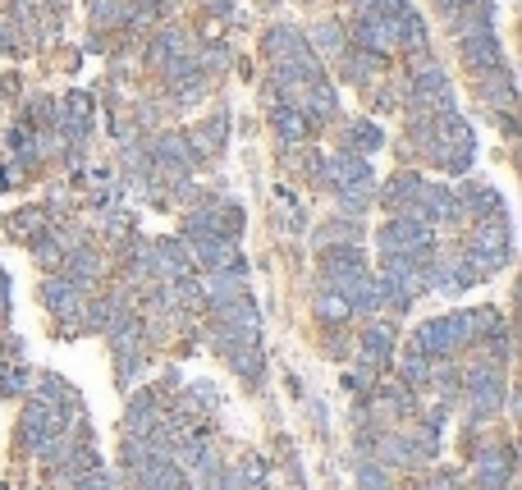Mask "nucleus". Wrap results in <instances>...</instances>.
<instances>
[{
  "mask_svg": "<svg viewBox=\"0 0 522 490\" xmlns=\"http://www.w3.org/2000/svg\"><path fill=\"white\" fill-rule=\"evenodd\" d=\"M422 156L431 165H440V170H449V175H468L472 161H477V138H472L468 120H463L458 110H449V115H435L431 142H426Z\"/></svg>",
  "mask_w": 522,
  "mask_h": 490,
  "instance_id": "nucleus-1",
  "label": "nucleus"
},
{
  "mask_svg": "<svg viewBox=\"0 0 522 490\" xmlns=\"http://www.w3.org/2000/svg\"><path fill=\"white\" fill-rule=\"evenodd\" d=\"M458 248H463V257H468L472 266H477L481 280L495 275V271H504V266L513 262V225H509V216L472 225V234L458 243Z\"/></svg>",
  "mask_w": 522,
  "mask_h": 490,
  "instance_id": "nucleus-2",
  "label": "nucleus"
},
{
  "mask_svg": "<svg viewBox=\"0 0 522 490\" xmlns=\"http://www.w3.org/2000/svg\"><path fill=\"white\" fill-rule=\"evenodd\" d=\"M417 353H426L431 362H445L458 358L463 349H472V330H468V312H445V316H431L413 330L408 339Z\"/></svg>",
  "mask_w": 522,
  "mask_h": 490,
  "instance_id": "nucleus-3",
  "label": "nucleus"
},
{
  "mask_svg": "<svg viewBox=\"0 0 522 490\" xmlns=\"http://www.w3.org/2000/svg\"><path fill=\"white\" fill-rule=\"evenodd\" d=\"M509 399V385H504V371L490 367V362H468L463 367V408H468L472 422H486V417L500 413V403Z\"/></svg>",
  "mask_w": 522,
  "mask_h": 490,
  "instance_id": "nucleus-4",
  "label": "nucleus"
},
{
  "mask_svg": "<svg viewBox=\"0 0 522 490\" xmlns=\"http://www.w3.org/2000/svg\"><path fill=\"white\" fill-rule=\"evenodd\" d=\"M42 303L51 307V312L60 316V321H69L65 335H78L74 321H83V307H87V289H83V284H74L69 275L51 271V275L42 280Z\"/></svg>",
  "mask_w": 522,
  "mask_h": 490,
  "instance_id": "nucleus-5",
  "label": "nucleus"
},
{
  "mask_svg": "<svg viewBox=\"0 0 522 490\" xmlns=\"http://www.w3.org/2000/svg\"><path fill=\"white\" fill-rule=\"evenodd\" d=\"M376 248L381 252H422L435 248V229L417 216H390L376 229Z\"/></svg>",
  "mask_w": 522,
  "mask_h": 490,
  "instance_id": "nucleus-6",
  "label": "nucleus"
},
{
  "mask_svg": "<svg viewBox=\"0 0 522 490\" xmlns=\"http://www.w3.org/2000/svg\"><path fill=\"white\" fill-rule=\"evenodd\" d=\"M458 60L468 65V74H495V69H509V60H504V46L500 37H495V28H477V33L458 37Z\"/></svg>",
  "mask_w": 522,
  "mask_h": 490,
  "instance_id": "nucleus-7",
  "label": "nucleus"
},
{
  "mask_svg": "<svg viewBox=\"0 0 522 490\" xmlns=\"http://www.w3.org/2000/svg\"><path fill=\"white\" fill-rule=\"evenodd\" d=\"M60 431H65V413H55V408H46V403H37V399L23 403V417H19V440H23V449L42 454V449L51 445Z\"/></svg>",
  "mask_w": 522,
  "mask_h": 490,
  "instance_id": "nucleus-8",
  "label": "nucleus"
},
{
  "mask_svg": "<svg viewBox=\"0 0 522 490\" xmlns=\"http://www.w3.org/2000/svg\"><path fill=\"white\" fill-rule=\"evenodd\" d=\"M348 42L358 46V51L381 55V60L399 51V37H394V19H390V14H353Z\"/></svg>",
  "mask_w": 522,
  "mask_h": 490,
  "instance_id": "nucleus-9",
  "label": "nucleus"
},
{
  "mask_svg": "<svg viewBox=\"0 0 522 490\" xmlns=\"http://www.w3.org/2000/svg\"><path fill=\"white\" fill-rule=\"evenodd\" d=\"M60 275H69L74 284H83L87 294L101 284V275H106V257H101V248H92L87 239L69 243L65 248V262H60Z\"/></svg>",
  "mask_w": 522,
  "mask_h": 490,
  "instance_id": "nucleus-10",
  "label": "nucleus"
},
{
  "mask_svg": "<svg viewBox=\"0 0 522 490\" xmlns=\"http://www.w3.org/2000/svg\"><path fill=\"white\" fill-rule=\"evenodd\" d=\"M248 294V262H234L225 266V271H207L202 275V303H207V312H216V307H225L229 298Z\"/></svg>",
  "mask_w": 522,
  "mask_h": 490,
  "instance_id": "nucleus-11",
  "label": "nucleus"
},
{
  "mask_svg": "<svg viewBox=\"0 0 522 490\" xmlns=\"http://www.w3.org/2000/svg\"><path fill=\"white\" fill-rule=\"evenodd\" d=\"M422 188H426L422 175H413V170H399V175H394L385 188H376V202H381V211H390V216H413Z\"/></svg>",
  "mask_w": 522,
  "mask_h": 490,
  "instance_id": "nucleus-12",
  "label": "nucleus"
},
{
  "mask_svg": "<svg viewBox=\"0 0 522 490\" xmlns=\"http://www.w3.org/2000/svg\"><path fill=\"white\" fill-rule=\"evenodd\" d=\"M152 275L156 280H184V275H202L188 257V243L184 239H152Z\"/></svg>",
  "mask_w": 522,
  "mask_h": 490,
  "instance_id": "nucleus-13",
  "label": "nucleus"
},
{
  "mask_svg": "<svg viewBox=\"0 0 522 490\" xmlns=\"http://www.w3.org/2000/svg\"><path fill=\"white\" fill-rule=\"evenodd\" d=\"M261 55L266 60H312V46H307L303 28H294V23H275V28H266V37H261Z\"/></svg>",
  "mask_w": 522,
  "mask_h": 490,
  "instance_id": "nucleus-14",
  "label": "nucleus"
},
{
  "mask_svg": "<svg viewBox=\"0 0 522 490\" xmlns=\"http://www.w3.org/2000/svg\"><path fill=\"white\" fill-rule=\"evenodd\" d=\"M271 129L284 147H303L312 138V120L303 115L298 101H271Z\"/></svg>",
  "mask_w": 522,
  "mask_h": 490,
  "instance_id": "nucleus-15",
  "label": "nucleus"
},
{
  "mask_svg": "<svg viewBox=\"0 0 522 490\" xmlns=\"http://www.w3.org/2000/svg\"><path fill=\"white\" fill-rule=\"evenodd\" d=\"M298 106H303V115L312 120V129H321V124H339V92H335V83H330L326 74L303 92Z\"/></svg>",
  "mask_w": 522,
  "mask_h": 490,
  "instance_id": "nucleus-16",
  "label": "nucleus"
},
{
  "mask_svg": "<svg viewBox=\"0 0 522 490\" xmlns=\"http://www.w3.org/2000/svg\"><path fill=\"white\" fill-rule=\"evenodd\" d=\"M385 147V133L376 120H348L339 124V152H353V156H376Z\"/></svg>",
  "mask_w": 522,
  "mask_h": 490,
  "instance_id": "nucleus-17",
  "label": "nucleus"
},
{
  "mask_svg": "<svg viewBox=\"0 0 522 490\" xmlns=\"http://www.w3.org/2000/svg\"><path fill=\"white\" fill-rule=\"evenodd\" d=\"M335 65H339V78H344L348 88H371V83L381 78L385 60H381V55H371V51H358V46H348Z\"/></svg>",
  "mask_w": 522,
  "mask_h": 490,
  "instance_id": "nucleus-18",
  "label": "nucleus"
},
{
  "mask_svg": "<svg viewBox=\"0 0 522 490\" xmlns=\"http://www.w3.org/2000/svg\"><path fill=\"white\" fill-rule=\"evenodd\" d=\"M477 101H481V110H513V106H518V88H513L509 69L477 74Z\"/></svg>",
  "mask_w": 522,
  "mask_h": 490,
  "instance_id": "nucleus-19",
  "label": "nucleus"
},
{
  "mask_svg": "<svg viewBox=\"0 0 522 490\" xmlns=\"http://www.w3.org/2000/svg\"><path fill=\"white\" fill-rule=\"evenodd\" d=\"M225 138H229V115L225 110H216L211 120H202L193 133H188V142H193V152L202 156V161H211V156L225 152Z\"/></svg>",
  "mask_w": 522,
  "mask_h": 490,
  "instance_id": "nucleus-20",
  "label": "nucleus"
},
{
  "mask_svg": "<svg viewBox=\"0 0 522 490\" xmlns=\"http://www.w3.org/2000/svg\"><path fill=\"white\" fill-rule=\"evenodd\" d=\"M179 55H193V42H188L184 28H161V33L152 37V46H147V65L152 69H165L170 60H179Z\"/></svg>",
  "mask_w": 522,
  "mask_h": 490,
  "instance_id": "nucleus-21",
  "label": "nucleus"
},
{
  "mask_svg": "<svg viewBox=\"0 0 522 490\" xmlns=\"http://www.w3.org/2000/svg\"><path fill=\"white\" fill-rule=\"evenodd\" d=\"M376 188H381V184H376V175H367V179H362V184H348V188H339V193H335V207H339L335 216L362 220L371 207H376Z\"/></svg>",
  "mask_w": 522,
  "mask_h": 490,
  "instance_id": "nucleus-22",
  "label": "nucleus"
},
{
  "mask_svg": "<svg viewBox=\"0 0 522 490\" xmlns=\"http://www.w3.org/2000/svg\"><path fill=\"white\" fill-rule=\"evenodd\" d=\"M307 46H312L316 60H330V65H335L339 55L348 51V23H335V19L316 23L312 37H307Z\"/></svg>",
  "mask_w": 522,
  "mask_h": 490,
  "instance_id": "nucleus-23",
  "label": "nucleus"
},
{
  "mask_svg": "<svg viewBox=\"0 0 522 490\" xmlns=\"http://www.w3.org/2000/svg\"><path fill=\"white\" fill-rule=\"evenodd\" d=\"M394 376H399L403 390L422 394V390H426V376H431V358H426V353H417L413 344H408V349L394 358Z\"/></svg>",
  "mask_w": 522,
  "mask_h": 490,
  "instance_id": "nucleus-24",
  "label": "nucleus"
},
{
  "mask_svg": "<svg viewBox=\"0 0 522 490\" xmlns=\"http://www.w3.org/2000/svg\"><path fill=\"white\" fill-rule=\"evenodd\" d=\"M312 243L321 252L326 248H344V243H362V220H348V216H330L326 225L312 234Z\"/></svg>",
  "mask_w": 522,
  "mask_h": 490,
  "instance_id": "nucleus-25",
  "label": "nucleus"
},
{
  "mask_svg": "<svg viewBox=\"0 0 522 490\" xmlns=\"http://www.w3.org/2000/svg\"><path fill=\"white\" fill-rule=\"evenodd\" d=\"M312 316L321 321V326H344L353 312H348L344 294H335L330 284H316V289H312Z\"/></svg>",
  "mask_w": 522,
  "mask_h": 490,
  "instance_id": "nucleus-26",
  "label": "nucleus"
},
{
  "mask_svg": "<svg viewBox=\"0 0 522 490\" xmlns=\"http://www.w3.org/2000/svg\"><path fill=\"white\" fill-rule=\"evenodd\" d=\"M92 28L97 33H115V28H129L133 23V0H92Z\"/></svg>",
  "mask_w": 522,
  "mask_h": 490,
  "instance_id": "nucleus-27",
  "label": "nucleus"
},
{
  "mask_svg": "<svg viewBox=\"0 0 522 490\" xmlns=\"http://www.w3.org/2000/svg\"><path fill=\"white\" fill-rule=\"evenodd\" d=\"M5 229H10L14 239L33 243L42 229H51V211L46 207H23V211H14V216H5Z\"/></svg>",
  "mask_w": 522,
  "mask_h": 490,
  "instance_id": "nucleus-28",
  "label": "nucleus"
},
{
  "mask_svg": "<svg viewBox=\"0 0 522 490\" xmlns=\"http://www.w3.org/2000/svg\"><path fill=\"white\" fill-rule=\"evenodd\" d=\"M28 252H33V262L51 275V271H60V262H65V239H60V234H55V225H51V229H42V234L28 243Z\"/></svg>",
  "mask_w": 522,
  "mask_h": 490,
  "instance_id": "nucleus-29",
  "label": "nucleus"
},
{
  "mask_svg": "<svg viewBox=\"0 0 522 490\" xmlns=\"http://www.w3.org/2000/svg\"><path fill=\"white\" fill-rule=\"evenodd\" d=\"M110 358H115V381L133 385L142 371H147V358H152V353L147 349H110Z\"/></svg>",
  "mask_w": 522,
  "mask_h": 490,
  "instance_id": "nucleus-30",
  "label": "nucleus"
},
{
  "mask_svg": "<svg viewBox=\"0 0 522 490\" xmlns=\"http://www.w3.org/2000/svg\"><path fill=\"white\" fill-rule=\"evenodd\" d=\"M28 42H23V19L10 10H0V55H23Z\"/></svg>",
  "mask_w": 522,
  "mask_h": 490,
  "instance_id": "nucleus-31",
  "label": "nucleus"
},
{
  "mask_svg": "<svg viewBox=\"0 0 522 490\" xmlns=\"http://www.w3.org/2000/svg\"><path fill=\"white\" fill-rule=\"evenodd\" d=\"M358 490H390V468L376 458H358Z\"/></svg>",
  "mask_w": 522,
  "mask_h": 490,
  "instance_id": "nucleus-32",
  "label": "nucleus"
},
{
  "mask_svg": "<svg viewBox=\"0 0 522 490\" xmlns=\"http://www.w3.org/2000/svg\"><path fill=\"white\" fill-rule=\"evenodd\" d=\"M353 344H358V339L348 335L344 326H326V353H330L335 362H348V358H353Z\"/></svg>",
  "mask_w": 522,
  "mask_h": 490,
  "instance_id": "nucleus-33",
  "label": "nucleus"
},
{
  "mask_svg": "<svg viewBox=\"0 0 522 490\" xmlns=\"http://www.w3.org/2000/svg\"><path fill=\"white\" fill-rule=\"evenodd\" d=\"M202 5H207L211 14H229V10H234V0H202Z\"/></svg>",
  "mask_w": 522,
  "mask_h": 490,
  "instance_id": "nucleus-34",
  "label": "nucleus"
},
{
  "mask_svg": "<svg viewBox=\"0 0 522 490\" xmlns=\"http://www.w3.org/2000/svg\"><path fill=\"white\" fill-rule=\"evenodd\" d=\"M0 184H5V161H0Z\"/></svg>",
  "mask_w": 522,
  "mask_h": 490,
  "instance_id": "nucleus-35",
  "label": "nucleus"
}]
</instances>
